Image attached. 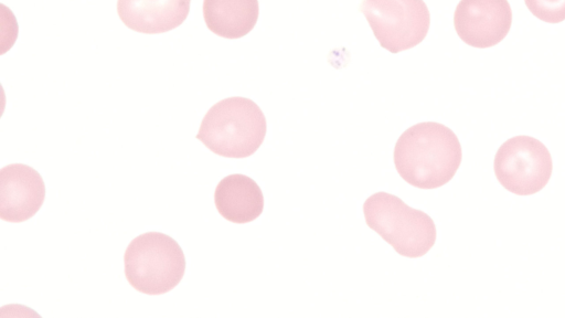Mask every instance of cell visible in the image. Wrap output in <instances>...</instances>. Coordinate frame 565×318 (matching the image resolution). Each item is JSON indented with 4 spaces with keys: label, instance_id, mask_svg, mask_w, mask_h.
Listing matches in <instances>:
<instances>
[{
    "label": "cell",
    "instance_id": "obj_9",
    "mask_svg": "<svg viewBox=\"0 0 565 318\" xmlns=\"http://www.w3.org/2000/svg\"><path fill=\"white\" fill-rule=\"evenodd\" d=\"M191 0H118L117 12L129 29L164 33L181 25L189 15Z\"/></svg>",
    "mask_w": 565,
    "mask_h": 318
},
{
    "label": "cell",
    "instance_id": "obj_11",
    "mask_svg": "<svg viewBox=\"0 0 565 318\" xmlns=\"http://www.w3.org/2000/svg\"><path fill=\"white\" fill-rule=\"evenodd\" d=\"M258 13V0H203L207 29L225 39H239L249 33Z\"/></svg>",
    "mask_w": 565,
    "mask_h": 318
},
{
    "label": "cell",
    "instance_id": "obj_3",
    "mask_svg": "<svg viewBox=\"0 0 565 318\" xmlns=\"http://www.w3.org/2000/svg\"><path fill=\"white\" fill-rule=\"evenodd\" d=\"M363 213L366 224L402 256L420 257L436 242L431 218L394 194L383 191L372 194L363 204Z\"/></svg>",
    "mask_w": 565,
    "mask_h": 318
},
{
    "label": "cell",
    "instance_id": "obj_8",
    "mask_svg": "<svg viewBox=\"0 0 565 318\" xmlns=\"http://www.w3.org/2000/svg\"><path fill=\"white\" fill-rule=\"evenodd\" d=\"M45 199L41 174L24 163H11L0 170V218L24 222L40 210Z\"/></svg>",
    "mask_w": 565,
    "mask_h": 318
},
{
    "label": "cell",
    "instance_id": "obj_10",
    "mask_svg": "<svg viewBox=\"0 0 565 318\" xmlns=\"http://www.w3.org/2000/svg\"><path fill=\"white\" fill-rule=\"evenodd\" d=\"M214 203L218 213L233 223H248L264 210V195L252 178L234 173L224 177L216 186Z\"/></svg>",
    "mask_w": 565,
    "mask_h": 318
},
{
    "label": "cell",
    "instance_id": "obj_12",
    "mask_svg": "<svg viewBox=\"0 0 565 318\" xmlns=\"http://www.w3.org/2000/svg\"><path fill=\"white\" fill-rule=\"evenodd\" d=\"M530 12L547 23L565 20V0H524Z\"/></svg>",
    "mask_w": 565,
    "mask_h": 318
},
{
    "label": "cell",
    "instance_id": "obj_2",
    "mask_svg": "<svg viewBox=\"0 0 565 318\" xmlns=\"http://www.w3.org/2000/svg\"><path fill=\"white\" fill-rule=\"evenodd\" d=\"M267 130L259 106L234 96L214 104L201 121L196 139L212 152L226 158H246L263 144Z\"/></svg>",
    "mask_w": 565,
    "mask_h": 318
},
{
    "label": "cell",
    "instance_id": "obj_5",
    "mask_svg": "<svg viewBox=\"0 0 565 318\" xmlns=\"http://www.w3.org/2000/svg\"><path fill=\"white\" fill-rule=\"evenodd\" d=\"M360 11L381 46L394 54L419 44L430 24L423 0H363Z\"/></svg>",
    "mask_w": 565,
    "mask_h": 318
},
{
    "label": "cell",
    "instance_id": "obj_4",
    "mask_svg": "<svg viewBox=\"0 0 565 318\" xmlns=\"http://www.w3.org/2000/svg\"><path fill=\"white\" fill-rule=\"evenodd\" d=\"M129 284L147 295L172 290L183 278L185 256L179 243L161 232H146L135 237L124 255Z\"/></svg>",
    "mask_w": 565,
    "mask_h": 318
},
{
    "label": "cell",
    "instance_id": "obj_7",
    "mask_svg": "<svg viewBox=\"0 0 565 318\" xmlns=\"http://www.w3.org/2000/svg\"><path fill=\"white\" fill-rule=\"evenodd\" d=\"M511 24L512 11L508 0H460L454 14L459 38L479 49L500 43Z\"/></svg>",
    "mask_w": 565,
    "mask_h": 318
},
{
    "label": "cell",
    "instance_id": "obj_1",
    "mask_svg": "<svg viewBox=\"0 0 565 318\" xmlns=\"http://www.w3.org/2000/svg\"><path fill=\"white\" fill-rule=\"evenodd\" d=\"M462 158L456 134L447 126L426 121L406 129L397 139L394 165L411 186L436 189L449 182Z\"/></svg>",
    "mask_w": 565,
    "mask_h": 318
},
{
    "label": "cell",
    "instance_id": "obj_6",
    "mask_svg": "<svg viewBox=\"0 0 565 318\" xmlns=\"http://www.w3.org/2000/svg\"><path fill=\"white\" fill-rule=\"evenodd\" d=\"M494 173L508 191L530 195L548 182L553 161L545 145L531 136H514L504 141L494 157Z\"/></svg>",
    "mask_w": 565,
    "mask_h": 318
}]
</instances>
